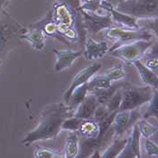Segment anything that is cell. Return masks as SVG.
<instances>
[{
  "label": "cell",
  "instance_id": "28",
  "mask_svg": "<svg viewBox=\"0 0 158 158\" xmlns=\"http://www.w3.org/2000/svg\"><path fill=\"white\" fill-rule=\"evenodd\" d=\"M12 37V33L6 24L0 23V49H2Z\"/></svg>",
  "mask_w": 158,
  "mask_h": 158
},
{
  "label": "cell",
  "instance_id": "32",
  "mask_svg": "<svg viewBox=\"0 0 158 158\" xmlns=\"http://www.w3.org/2000/svg\"><path fill=\"white\" fill-rule=\"evenodd\" d=\"M7 2H8V0H0V8H2Z\"/></svg>",
  "mask_w": 158,
  "mask_h": 158
},
{
  "label": "cell",
  "instance_id": "11",
  "mask_svg": "<svg viewBox=\"0 0 158 158\" xmlns=\"http://www.w3.org/2000/svg\"><path fill=\"white\" fill-rule=\"evenodd\" d=\"M140 136L139 130L136 124L133 125V129L130 136L127 139L126 146L123 148L121 153L118 157L125 158H139L141 157L140 154Z\"/></svg>",
  "mask_w": 158,
  "mask_h": 158
},
{
  "label": "cell",
  "instance_id": "3",
  "mask_svg": "<svg viewBox=\"0 0 158 158\" xmlns=\"http://www.w3.org/2000/svg\"><path fill=\"white\" fill-rule=\"evenodd\" d=\"M105 36L114 42L115 45H113L111 48L138 40H153L155 37L153 33L144 28L132 29L118 25H112L107 28L105 30Z\"/></svg>",
  "mask_w": 158,
  "mask_h": 158
},
{
  "label": "cell",
  "instance_id": "4",
  "mask_svg": "<svg viewBox=\"0 0 158 158\" xmlns=\"http://www.w3.org/2000/svg\"><path fill=\"white\" fill-rule=\"evenodd\" d=\"M153 44V40H138L114 48H110L108 53L113 57L120 59L126 64H133L135 61L141 60L147 50Z\"/></svg>",
  "mask_w": 158,
  "mask_h": 158
},
{
  "label": "cell",
  "instance_id": "29",
  "mask_svg": "<svg viewBox=\"0 0 158 158\" xmlns=\"http://www.w3.org/2000/svg\"><path fill=\"white\" fill-rule=\"evenodd\" d=\"M145 150L148 156H155L157 157L158 156V147L156 143L150 140V138H146L145 141Z\"/></svg>",
  "mask_w": 158,
  "mask_h": 158
},
{
  "label": "cell",
  "instance_id": "14",
  "mask_svg": "<svg viewBox=\"0 0 158 158\" xmlns=\"http://www.w3.org/2000/svg\"><path fill=\"white\" fill-rule=\"evenodd\" d=\"M20 38L27 41L36 51H42L45 46V35L40 28H35L25 32Z\"/></svg>",
  "mask_w": 158,
  "mask_h": 158
},
{
  "label": "cell",
  "instance_id": "1",
  "mask_svg": "<svg viewBox=\"0 0 158 158\" xmlns=\"http://www.w3.org/2000/svg\"><path fill=\"white\" fill-rule=\"evenodd\" d=\"M73 113L74 110L64 102L48 106L41 115L36 127L25 135L22 144L28 146L37 141L56 138L61 131L62 122Z\"/></svg>",
  "mask_w": 158,
  "mask_h": 158
},
{
  "label": "cell",
  "instance_id": "26",
  "mask_svg": "<svg viewBox=\"0 0 158 158\" xmlns=\"http://www.w3.org/2000/svg\"><path fill=\"white\" fill-rule=\"evenodd\" d=\"M106 74L113 82V81H119L123 80L126 76V72L121 65H118L111 68L109 72L106 73Z\"/></svg>",
  "mask_w": 158,
  "mask_h": 158
},
{
  "label": "cell",
  "instance_id": "23",
  "mask_svg": "<svg viewBox=\"0 0 158 158\" xmlns=\"http://www.w3.org/2000/svg\"><path fill=\"white\" fill-rule=\"evenodd\" d=\"M125 87V86H124ZM124 87H121L119 88L113 95L112 97L110 98V100L107 102L106 106L107 108L109 109L110 112H117L119 107H120V104H121V100H122V89Z\"/></svg>",
  "mask_w": 158,
  "mask_h": 158
},
{
  "label": "cell",
  "instance_id": "18",
  "mask_svg": "<svg viewBox=\"0 0 158 158\" xmlns=\"http://www.w3.org/2000/svg\"><path fill=\"white\" fill-rule=\"evenodd\" d=\"M89 92V89H88L87 82L80 85L79 87H77L73 90L71 97H70L68 105L75 111V110L77 109V107L81 104V102L84 99V98L87 96V94Z\"/></svg>",
  "mask_w": 158,
  "mask_h": 158
},
{
  "label": "cell",
  "instance_id": "6",
  "mask_svg": "<svg viewBox=\"0 0 158 158\" xmlns=\"http://www.w3.org/2000/svg\"><path fill=\"white\" fill-rule=\"evenodd\" d=\"M81 13L82 15V26L84 30L89 34H97L100 31L106 30L107 28L114 25V22L108 11L105 15H102L98 11L89 12L81 10Z\"/></svg>",
  "mask_w": 158,
  "mask_h": 158
},
{
  "label": "cell",
  "instance_id": "30",
  "mask_svg": "<svg viewBox=\"0 0 158 158\" xmlns=\"http://www.w3.org/2000/svg\"><path fill=\"white\" fill-rule=\"evenodd\" d=\"M56 2H61V3H66L69 6H71L73 8L80 9V5H81V0H55Z\"/></svg>",
  "mask_w": 158,
  "mask_h": 158
},
{
  "label": "cell",
  "instance_id": "7",
  "mask_svg": "<svg viewBox=\"0 0 158 158\" xmlns=\"http://www.w3.org/2000/svg\"><path fill=\"white\" fill-rule=\"evenodd\" d=\"M140 118V113L136 110L117 111L112 122L114 135L121 136L131 126H133Z\"/></svg>",
  "mask_w": 158,
  "mask_h": 158
},
{
  "label": "cell",
  "instance_id": "25",
  "mask_svg": "<svg viewBox=\"0 0 158 158\" xmlns=\"http://www.w3.org/2000/svg\"><path fill=\"white\" fill-rule=\"evenodd\" d=\"M82 118H77L75 116H72L64 119L61 125V130H68L70 132H77Z\"/></svg>",
  "mask_w": 158,
  "mask_h": 158
},
{
  "label": "cell",
  "instance_id": "8",
  "mask_svg": "<svg viewBox=\"0 0 158 158\" xmlns=\"http://www.w3.org/2000/svg\"><path fill=\"white\" fill-rule=\"evenodd\" d=\"M100 68H101V64L98 63V62H95V63H93V64H91V65L84 68L80 73H77V75L73 78L71 85L69 86V88L67 89V90L63 94V101H64V103L68 104L70 97H71L73 90L80 85L88 82L89 81V79L99 71Z\"/></svg>",
  "mask_w": 158,
  "mask_h": 158
},
{
  "label": "cell",
  "instance_id": "21",
  "mask_svg": "<svg viewBox=\"0 0 158 158\" xmlns=\"http://www.w3.org/2000/svg\"><path fill=\"white\" fill-rule=\"evenodd\" d=\"M127 138H116L114 140V142L110 145L107 150L100 156V157L103 158H116L119 156V154L121 153L123 148L126 146L127 143Z\"/></svg>",
  "mask_w": 158,
  "mask_h": 158
},
{
  "label": "cell",
  "instance_id": "13",
  "mask_svg": "<svg viewBox=\"0 0 158 158\" xmlns=\"http://www.w3.org/2000/svg\"><path fill=\"white\" fill-rule=\"evenodd\" d=\"M137 70L139 76L141 77L142 81L147 86L152 87L155 89H157L158 88V75L151 71L149 68H147L146 65L142 62L141 60H137L133 63Z\"/></svg>",
  "mask_w": 158,
  "mask_h": 158
},
{
  "label": "cell",
  "instance_id": "12",
  "mask_svg": "<svg viewBox=\"0 0 158 158\" xmlns=\"http://www.w3.org/2000/svg\"><path fill=\"white\" fill-rule=\"evenodd\" d=\"M97 106L98 101L95 95L91 92H89L84 99L75 110L73 116L82 119L92 118Z\"/></svg>",
  "mask_w": 158,
  "mask_h": 158
},
{
  "label": "cell",
  "instance_id": "9",
  "mask_svg": "<svg viewBox=\"0 0 158 158\" xmlns=\"http://www.w3.org/2000/svg\"><path fill=\"white\" fill-rule=\"evenodd\" d=\"M84 41L82 54L89 61L101 59L109 52L110 46L108 42H97L90 37H86Z\"/></svg>",
  "mask_w": 158,
  "mask_h": 158
},
{
  "label": "cell",
  "instance_id": "20",
  "mask_svg": "<svg viewBox=\"0 0 158 158\" xmlns=\"http://www.w3.org/2000/svg\"><path fill=\"white\" fill-rule=\"evenodd\" d=\"M112 84V81L110 78L108 77V75L105 73L103 75H93L89 81L87 82L89 91L91 92L94 89H103V88H108Z\"/></svg>",
  "mask_w": 158,
  "mask_h": 158
},
{
  "label": "cell",
  "instance_id": "17",
  "mask_svg": "<svg viewBox=\"0 0 158 158\" xmlns=\"http://www.w3.org/2000/svg\"><path fill=\"white\" fill-rule=\"evenodd\" d=\"M80 150V138L76 132H70L66 138V143L64 147L63 157L75 158L78 157Z\"/></svg>",
  "mask_w": 158,
  "mask_h": 158
},
{
  "label": "cell",
  "instance_id": "33",
  "mask_svg": "<svg viewBox=\"0 0 158 158\" xmlns=\"http://www.w3.org/2000/svg\"><path fill=\"white\" fill-rule=\"evenodd\" d=\"M1 63H2V61H1V60H0V65H1Z\"/></svg>",
  "mask_w": 158,
  "mask_h": 158
},
{
  "label": "cell",
  "instance_id": "22",
  "mask_svg": "<svg viewBox=\"0 0 158 158\" xmlns=\"http://www.w3.org/2000/svg\"><path fill=\"white\" fill-rule=\"evenodd\" d=\"M146 119H148L149 118H158V93L157 90L155 91L152 98L149 101V106L147 108L144 117H142Z\"/></svg>",
  "mask_w": 158,
  "mask_h": 158
},
{
  "label": "cell",
  "instance_id": "24",
  "mask_svg": "<svg viewBox=\"0 0 158 158\" xmlns=\"http://www.w3.org/2000/svg\"><path fill=\"white\" fill-rule=\"evenodd\" d=\"M35 157L58 158V157H63V156H61V152H59V151H57V150L39 146V147H37L36 150H35Z\"/></svg>",
  "mask_w": 158,
  "mask_h": 158
},
{
  "label": "cell",
  "instance_id": "15",
  "mask_svg": "<svg viewBox=\"0 0 158 158\" xmlns=\"http://www.w3.org/2000/svg\"><path fill=\"white\" fill-rule=\"evenodd\" d=\"M76 133L82 138H97L99 133V126L93 118L82 119Z\"/></svg>",
  "mask_w": 158,
  "mask_h": 158
},
{
  "label": "cell",
  "instance_id": "19",
  "mask_svg": "<svg viewBox=\"0 0 158 158\" xmlns=\"http://www.w3.org/2000/svg\"><path fill=\"white\" fill-rule=\"evenodd\" d=\"M135 124L137 126L139 133L144 138H151L157 132V126L153 125L148 121V119H146L144 118H139Z\"/></svg>",
  "mask_w": 158,
  "mask_h": 158
},
{
  "label": "cell",
  "instance_id": "2",
  "mask_svg": "<svg viewBox=\"0 0 158 158\" xmlns=\"http://www.w3.org/2000/svg\"><path fill=\"white\" fill-rule=\"evenodd\" d=\"M156 90L157 89H155L150 86L136 87L127 83L122 89L121 104L118 111L138 109L150 101Z\"/></svg>",
  "mask_w": 158,
  "mask_h": 158
},
{
  "label": "cell",
  "instance_id": "27",
  "mask_svg": "<svg viewBox=\"0 0 158 158\" xmlns=\"http://www.w3.org/2000/svg\"><path fill=\"white\" fill-rule=\"evenodd\" d=\"M102 0H81L80 9L89 12H97L100 9Z\"/></svg>",
  "mask_w": 158,
  "mask_h": 158
},
{
  "label": "cell",
  "instance_id": "10",
  "mask_svg": "<svg viewBox=\"0 0 158 158\" xmlns=\"http://www.w3.org/2000/svg\"><path fill=\"white\" fill-rule=\"evenodd\" d=\"M53 52L56 55V62L54 70L57 73L62 72L70 68L74 61L82 55V51L73 50H57L53 49Z\"/></svg>",
  "mask_w": 158,
  "mask_h": 158
},
{
  "label": "cell",
  "instance_id": "16",
  "mask_svg": "<svg viewBox=\"0 0 158 158\" xmlns=\"http://www.w3.org/2000/svg\"><path fill=\"white\" fill-rule=\"evenodd\" d=\"M127 84V82L124 81H118V83L116 84H111L108 88H103V89H97L91 91V93H93L95 95V97L97 98L98 104H101V105H106L107 102L110 100V98L112 97V95L121 87H124Z\"/></svg>",
  "mask_w": 158,
  "mask_h": 158
},
{
  "label": "cell",
  "instance_id": "31",
  "mask_svg": "<svg viewBox=\"0 0 158 158\" xmlns=\"http://www.w3.org/2000/svg\"><path fill=\"white\" fill-rule=\"evenodd\" d=\"M109 4H110L113 7H117L119 4H121L122 2L126 1V0H106Z\"/></svg>",
  "mask_w": 158,
  "mask_h": 158
},
{
  "label": "cell",
  "instance_id": "5",
  "mask_svg": "<svg viewBox=\"0 0 158 158\" xmlns=\"http://www.w3.org/2000/svg\"><path fill=\"white\" fill-rule=\"evenodd\" d=\"M115 8L136 20L156 18L158 15L157 0H126Z\"/></svg>",
  "mask_w": 158,
  "mask_h": 158
}]
</instances>
